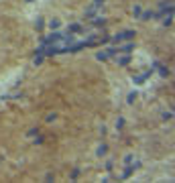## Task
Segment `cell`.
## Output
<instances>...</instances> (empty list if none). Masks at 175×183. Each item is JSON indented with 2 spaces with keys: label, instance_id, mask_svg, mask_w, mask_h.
Masks as SVG:
<instances>
[{
  "label": "cell",
  "instance_id": "6da1fadb",
  "mask_svg": "<svg viewBox=\"0 0 175 183\" xmlns=\"http://www.w3.org/2000/svg\"><path fill=\"white\" fill-rule=\"evenodd\" d=\"M151 73H153V67L147 69L145 73H141V75H136V77H132V81H135V83H142V81H147L149 77H151Z\"/></svg>",
  "mask_w": 175,
  "mask_h": 183
},
{
  "label": "cell",
  "instance_id": "7a4b0ae2",
  "mask_svg": "<svg viewBox=\"0 0 175 183\" xmlns=\"http://www.w3.org/2000/svg\"><path fill=\"white\" fill-rule=\"evenodd\" d=\"M153 69H159V73H161L163 77H167V75H169V69L165 67V65H161L159 61H155V63H153Z\"/></svg>",
  "mask_w": 175,
  "mask_h": 183
},
{
  "label": "cell",
  "instance_id": "3957f363",
  "mask_svg": "<svg viewBox=\"0 0 175 183\" xmlns=\"http://www.w3.org/2000/svg\"><path fill=\"white\" fill-rule=\"evenodd\" d=\"M132 49H135V43H132V41H128L126 45H122V47H118V53H130V51H132Z\"/></svg>",
  "mask_w": 175,
  "mask_h": 183
},
{
  "label": "cell",
  "instance_id": "277c9868",
  "mask_svg": "<svg viewBox=\"0 0 175 183\" xmlns=\"http://www.w3.org/2000/svg\"><path fill=\"white\" fill-rule=\"evenodd\" d=\"M84 29H81V25H77V22H74V25H69L67 27V33H81Z\"/></svg>",
  "mask_w": 175,
  "mask_h": 183
},
{
  "label": "cell",
  "instance_id": "5b68a950",
  "mask_svg": "<svg viewBox=\"0 0 175 183\" xmlns=\"http://www.w3.org/2000/svg\"><path fill=\"white\" fill-rule=\"evenodd\" d=\"M122 35V41H132V39H135V31H124V33H120Z\"/></svg>",
  "mask_w": 175,
  "mask_h": 183
},
{
  "label": "cell",
  "instance_id": "8992f818",
  "mask_svg": "<svg viewBox=\"0 0 175 183\" xmlns=\"http://www.w3.org/2000/svg\"><path fill=\"white\" fill-rule=\"evenodd\" d=\"M59 27H61L59 19H51V20H49V29H51V31H57Z\"/></svg>",
  "mask_w": 175,
  "mask_h": 183
},
{
  "label": "cell",
  "instance_id": "52a82bcc",
  "mask_svg": "<svg viewBox=\"0 0 175 183\" xmlns=\"http://www.w3.org/2000/svg\"><path fill=\"white\" fill-rule=\"evenodd\" d=\"M106 153H108V144H100L98 151H96V155H98V157H104Z\"/></svg>",
  "mask_w": 175,
  "mask_h": 183
},
{
  "label": "cell",
  "instance_id": "ba28073f",
  "mask_svg": "<svg viewBox=\"0 0 175 183\" xmlns=\"http://www.w3.org/2000/svg\"><path fill=\"white\" fill-rule=\"evenodd\" d=\"M43 27H45V20L41 19V16H37V20H35V29H37V31H41Z\"/></svg>",
  "mask_w": 175,
  "mask_h": 183
},
{
  "label": "cell",
  "instance_id": "9c48e42d",
  "mask_svg": "<svg viewBox=\"0 0 175 183\" xmlns=\"http://www.w3.org/2000/svg\"><path fill=\"white\" fill-rule=\"evenodd\" d=\"M128 63H130V57H128V55H124V57L118 59V65H120V67H124V65H128Z\"/></svg>",
  "mask_w": 175,
  "mask_h": 183
},
{
  "label": "cell",
  "instance_id": "30bf717a",
  "mask_svg": "<svg viewBox=\"0 0 175 183\" xmlns=\"http://www.w3.org/2000/svg\"><path fill=\"white\" fill-rule=\"evenodd\" d=\"M139 19H141V20H151V19H153V12H151V10H147V12H141V16H139Z\"/></svg>",
  "mask_w": 175,
  "mask_h": 183
},
{
  "label": "cell",
  "instance_id": "8fae6325",
  "mask_svg": "<svg viewBox=\"0 0 175 183\" xmlns=\"http://www.w3.org/2000/svg\"><path fill=\"white\" fill-rule=\"evenodd\" d=\"M96 59H98V61H106L108 59L106 51H98V53H96Z\"/></svg>",
  "mask_w": 175,
  "mask_h": 183
},
{
  "label": "cell",
  "instance_id": "7c38bea8",
  "mask_svg": "<svg viewBox=\"0 0 175 183\" xmlns=\"http://www.w3.org/2000/svg\"><path fill=\"white\" fill-rule=\"evenodd\" d=\"M94 25H96V27H104V25H106V20L102 19V16H96V20H94Z\"/></svg>",
  "mask_w": 175,
  "mask_h": 183
},
{
  "label": "cell",
  "instance_id": "4fadbf2b",
  "mask_svg": "<svg viewBox=\"0 0 175 183\" xmlns=\"http://www.w3.org/2000/svg\"><path fill=\"white\" fill-rule=\"evenodd\" d=\"M116 53H118V49H116V47H110V49H106V55H108V57H114Z\"/></svg>",
  "mask_w": 175,
  "mask_h": 183
},
{
  "label": "cell",
  "instance_id": "5bb4252c",
  "mask_svg": "<svg viewBox=\"0 0 175 183\" xmlns=\"http://www.w3.org/2000/svg\"><path fill=\"white\" fill-rule=\"evenodd\" d=\"M33 63H35V65H41V63H43V55H35Z\"/></svg>",
  "mask_w": 175,
  "mask_h": 183
},
{
  "label": "cell",
  "instance_id": "9a60e30c",
  "mask_svg": "<svg viewBox=\"0 0 175 183\" xmlns=\"http://www.w3.org/2000/svg\"><path fill=\"white\" fill-rule=\"evenodd\" d=\"M135 100H136V92H130V94H128V100H126V102H128V104H132Z\"/></svg>",
  "mask_w": 175,
  "mask_h": 183
},
{
  "label": "cell",
  "instance_id": "2e32d148",
  "mask_svg": "<svg viewBox=\"0 0 175 183\" xmlns=\"http://www.w3.org/2000/svg\"><path fill=\"white\" fill-rule=\"evenodd\" d=\"M141 12H142V8H141V6H135V10H132V14H135L136 19L141 16Z\"/></svg>",
  "mask_w": 175,
  "mask_h": 183
},
{
  "label": "cell",
  "instance_id": "e0dca14e",
  "mask_svg": "<svg viewBox=\"0 0 175 183\" xmlns=\"http://www.w3.org/2000/svg\"><path fill=\"white\" fill-rule=\"evenodd\" d=\"M122 126H124V118H118V120H116V128L120 130Z\"/></svg>",
  "mask_w": 175,
  "mask_h": 183
},
{
  "label": "cell",
  "instance_id": "ac0fdd59",
  "mask_svg": "<svg viewBox=\"0 0 175 183\" xmlns=\"http://www.w3.org/2000/svg\"><path fill=\"white\" fill-rule=\"evenodd\" d=\"M37 134H39V130H37V128H31V130H29V136H37Z\"/></svg>",
  "mask_w": 175,
  "mask_h": 183
},
{
  "label": "cell",
  "instance_id": "d6986e66",
  "mask_svg": "<svg viewBox=\"0 0 175 183\" xmlns=\"http://www.w3.org/2000/svg\"><path fill=\"white\" fill-rule=\"evenodd\" d=\"M171 116H173L171 112H165V114H163V120H171Z\"/></svg>",
  "mask_w": 175,
  "mask_h": 183
},
{
  "label": "cell",
  "instance_id": "ffe728a7",
  "mask_svg": "<svg viewBox=\"0 0 175 183\" xmlns=\"http://www.w3.org/2000/svg\"><path fill=\"white\" fill-rule=\"evenodd\" d=\"M124 163H126V165H128V163H132V155H126V157H124Z\"/></svg>",
  "mask_w": 175,
  "mask_h": 183
},
{
  "label": "cell",
  "instance_id": "44dd1931",
  "mask_svg": "<svg viewBox=\"0 0 175 183\" xmlns=\"http://www.w3.org/2000/svg\"><path fill=\"white\" fill-rule=\"evenodd\" d=\"M77 175H80V169H74V173H71V179H75Z\"/></svg>",
  "mask_w": 175,
  "mask_h": 183
},
{
  "label": "cell",
  "instance_id": "7402d4cb",
  "mask_svg": "<svg viewBox=\"0 0 175 183\" xmlns=\"http://www.w3.org/2000/svg\"><path fill=\"white\" fill-rule=\"evenodd\" d=\"M55 118H57V116H55V114H49V116H47V122H53Z\"/></svg>",
  "mask_w": 175,
  "mask_h": 183
},
{
  "label": "cell",
  "instance_id": "603a6c76",
  "mask_svg": "<svg viewBox=\"0 0 175 183\" xmlns=\"http://www.w3.org/2000/svg\"><path fill=\"white\" fill-rule=\"evenodd\" d=\"M94 2H104V0H94Z\"/></svg>",
  "mask_w": 175,
  "mask_h": 183
},
{
  "label": "cell",
  "instance_id": "cb8c5ba5",
  "mask_svg": "<svg viewBox=\"0 0 175 183\" xmlns=\"http://www.w3.org/2000/svg\"><path fill=\"white\" fill-rule=\"evenodd\" d=\"M27 2H35V0H27Z\"/></svg>",
  "mask_w": 175,
  "mask_h": 183
}]
</instances>
